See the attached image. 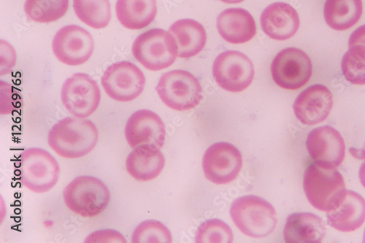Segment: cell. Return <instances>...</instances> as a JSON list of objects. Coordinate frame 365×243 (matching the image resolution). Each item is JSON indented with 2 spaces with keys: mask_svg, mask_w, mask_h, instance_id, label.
Here are the masks:
<instances>
[{
  "mask_svg": "<svg viewBox=\"0 0 365 243\" xmlns=\"http://www.w3.org/2000/svg\"><path fill=\"white\" fill-rule=\"evenodd\" d=\"M66 109L73 116L86 118L93 114L101 100L97 82L85 73H76L68 78L61 91Z\"/></svg>",
  "mask_w": 365,
  "mask_h": 243,
  "instance_id": "9c48e42d",
  "label": "cell"
},
{
  "mask_svg": "<svg viewBox=\"0 0 365 243\" xmlns=\"http://www.w3.org/2000/svg\"><path fill=\"white\" fill-rule=\"evenodd\" d=\"M326 234L324 221L312 212H296L287 218L284 237L287 243H320Z\"/></svg>",
  "mask_w": 365,
  "mask_h": 243,
  "instance_id": "ffe728a7",
  "label": "cell"
},
{
  "mask_svg": "<svg viewBox=\"0 0 365 243\" xmlns=\"http://www.w3.org/2000/svg\"><path fill=\"white\" fill-rule=\"evenodd\" d=\"M63 198L66 206L83 218L98 217L110 200V191L103 182L93 176L73 179L66 187Z\"/></svg>",
  "mask_w": 365,
  "mask_h": 243,
  "instance_id": "277c9868",
  "label": "cell"
},
{
  "mask_svg": "<svg viewBox=\"0 0 365 243\" xmlns=\"http://www.w3.org/2000/svg\"><path fill=\"white\" fill-rule=\"evenodd\" d=\"M73 9L82 22L96 29L108 26L111 19L109 0H73Z\"/></svg>",
  "mask_w": 365,
  "mask_h": 243,
  "instance_id": "d4e9b609",
  "label": "cell"
},
{
  "mask_svg": "<svg viewBox=\"0 0 365 243\" xmlns=\"http://www.w3.org/2000/svg\"><path fill=\"white\" fill-rule=\"evenodd\" d=\"M328 225L342 232L360 228L365 222V200L353 191H347L339 206L327 212Z\"/></svg>",
  "mask_w": 365,
  "mask_h": 243,
  "instance_id": "d6986e66",
  "label": "cell"
},
{
  "mask_svg": "<svg viewBox=\"0 0 365 243\" xmlns=\"http://www.w3.org/2000/svg\"><path fill=\"white\" fill-rule=\"evenodd\" d=\"M217 29L221 37L232 44L250 41L257 33V25L252 14L242 9H229L217 18Z\"/></svg>",
  "mask_w": 365,
  "mask_h": 243,
  "instance_id": "ac0fdd59",
  "label": "cell"
},
{
  "mask_svg": "<svg viewBox=\"0 0 365 243\" xmlns=\"http://www.w3.org/2000/svg\"><path fill=\"white\" fill-rule=\"evenodd\" d=\"M230 215L242 233L255 238L269 235L277 224L275 209L265 200L254 195L235 200Z\"/></svg>",
  "mask_w": 365,
  "mask_h": 243,
  "instance_id": "3957f363",
  "label": "cell"
},
{
  "mask_svg": "<svg viewBox=\"0 0 365 243\" xmlns=\"http://www.w3.org/2000/svg\"><path fill=\"white\" fill-rule=\"evenodd\" d=\"M68 6L69 0H26L24 11L29 19L48 24L63 18Z\"/></svg>",
  "mask_w": 365,
  "mask_h": 243,
  "instance_id": "484cf974",
  "label": "cell"
},
{
  "mask_svg": "<svg viewBox=\"0 0 365 243\" xmlns=\"http://www.w3.org/2000/svg\"><path fill=\"white\" fill-rule=\"evenodd\" d=\"M98 130L93 121L68 117L51 129L48 143L58 156L66 159L83 157L93 150L98 141Z\"/></svg>",
  "mask_w": 365,
  "mask_h": 243,
  "instance_id": "6da1fadb",
  "label": "cell"
},
{
  "mask_svg": "<svg viewBox=\"0 0 365 243\" xmlns=\"http://www.w3.org/2000/svg\"><path fill=\"white\" fill-rule=\"evenodd\" d=\"M233 234L230 227L219 219L208 220L198 228L195 242L197 243H231Z\"/></svg>",
  "mask_w": 365,
  "mask_h": 243,
  "instance_id": "f1b7e54d",
  "label": "cell"
},
{
  "mask_svg": "<svg viewBox=\"0 0 365 243\" xmlns=\"http://www.w3.org/2000/svg\"><path fill=\"white\" fill-rule=\"evenodd\" d=\"M242 165L240 152L235 146L225 142L211 145L202 159L205 177L219 185L231 183L237 177Z\"/></svg>",
  "mask_w": 365,
  "mask_h": 243,
  "instance_id": "4fadbf2b",
  "label": "cell"
},
{
  "mask_svg": "<svg viewBox=\"0 0 365 243\" xmlns=\"http://www.w3.org/2000/svg\"><path fill=\"white\" fill-rule=\"evenodd\" d=\"M212 76L217 83L227 92L241 93L251 85L255 68L251 59L245 54L227 51L215 59Z\"/></svg>",
  "mask_w": 365,
  "mask_h": 243,
  "instance_id": "30bf717a",
  "label": "cell"
},
{
  "mask_svg": "<svg viewBox=\"0 0 365 243\" xmlns=\"http://www.w3.org/2000/svg\"><path fill=\"white\" fill-rule=\"evenodd\" d=\"M356 45L365 46V25L357 28L349 38V47Z\"/></svg>",
  "mask_w": 365,
  "mask_h": 243,
  "instance_id": "1f68e13d",
  "label": "cell"
},
{
  "mask_svg": "<svg viewBox=\"0 0 365 243\" xmlns=\"http://www.w3.org/2000/svg\"><path fill=\"white\" fill-rule=\"evenodd\" d=\"M173 238L169 229L161 222L148 220L140 224L132 236L133 243H170Z\"/></svg>",
  "mask_w": 365,
  "mask_h": 243,
  "instance_id": "83f0119b",
  "label": "cell"
},
{
  "mask_svg": "<svg viewBox=\"0 0 365 243\" xmlns=\"http://www.w3.org/2000/svg\"><path fill=\"white\" fill-rule=\"evenodd\" d=\"M362 11V0H327L324 16L330 28L345 31L359 21Z\"/></svg>",
  "mask_w": 365,
  "mask_h": 243,
  "instance_id": "cb8c5ba5",
  "label": "cell"
},
{
  "mask_svg": "<svg viewBox=\"0 0 365 243\" xmlns=\"http://www.w3.org/2000/svg\"><path fill=\"white\" fill-rule=\"evenodd\" d=\"M165 160L160 150H151L144 148H135L128 157V172L135 180L149 181L162 172Z\"/></svg>",
  "mask_w": 365,
  "mask_h": 243,
  "instance_id": "603a6c76",
  "label": "cell"
},
{
  "mask_svg": "<svg viewBox=\"0 0 365 243\" xmlns=\"http://www.w3.org/2000/svg\"><path fill=\"white\" fill-rule=\"evenodd\" d=\"M132 52L138 62L150 71L170 67L178 56L174 37L161 29H152L140 35L133 43Z\"/></svg>",
  "mask_w": 365,
  "mask_h": 243,
  "instance_id": "5b68a950",
  "label": "cell"
},
{
  "mask_svg": "<svg viewBox=\"0 0 365 243\" xmlns=\"http://www.w3.org/2000/svg\"><path fill=\"white\" fill-rule=\"evenodd\" d=\"M102 86L106 94L118 102H131L143 92L145 78L133 63L123 61L109 66L105 71Z\"/></svg>",
  "mask_w": 365,
  "mask_h": 243,
  "instance_id": "8fae6325",
  "label": "cell"
},
{
  "mask_svg": "<svg viewBox=\"0 0 365 243\" xmlns=\"http://www.w3.org/2000/svg\"><path fill=\"white\" fill-rule=\"evenodd\" d=\"M86 243H126L125 237L113 229L96 231L89 234L84 240Z\"/></svg>",
  "mask_w": 365,
  "mask_h": 243,
  "instance_id": "f546056e",
  "label": "cell"
},
{
  "mask_svg": "<svg viewBox=\"0 0 365 243\" xmlns=\"http://www.w3.org/2000/svg\"><path fill=\"white\" fill-rule=\"evenodd\" d=\"M125 137L129 145L133 149L144 148L158 150L165 141V126L161 118L153 111L140 110L128 119Z\"/></svg>",
  "mask_w": 365,
  "mask_h": 243,
  "instance_id": "5bb4252c",
  "label": "cell"
},
{
  "mask_svg": "<svg viewBox=\"0 0 365 243\" xmlns=\"http://www.w3.org/2000/svg\"><path fill=\"white\" fill-rule=\"evenodd\" d=\"M363 242H365V229L364 232Z\"/></svg>",
  "mask_w": 365,
  "mask_h": 243,
  "instance_id": "d590c367",
  "label": "cell"
},
{
  "mask_svg": "<svg viewBox=\"0 0 365 243\" xmlns=\"http://www.w3.org/2000/svg\"><path fill=\"white\" fill-rule=\"evenodd\" d=\"M0 89H1V114L7 115L19 107V95H14V87L6 82L1 81Z\"/></svg>",
  "mask_w": 365,
  "mask_h": 243,
  "instance_id": "4dcf8cb0",
  "label": "cell"
},
{
  "mask_svg": "<svg viewBox=\"0 0 365 243\" xmlns=\"http://www.w3.org/2000/svg\"><path fill=\"white\" fill-rule=\"evenodd\" d=\"M343 74L354 85H365V46L356 45L349 48L341 61Z\"/></svg>",
  "mask_w": 365,
  "mask_h": 243,
  "instance_id": "4316f807",
  "label": "cell"
},
{
  "mask_svg": "<svg viewBox=\"0 0 365 243\" xmlns=\"http://www.w3.org/2000/svg\"><path fill=\"white\" fill-rule=\"evenodd\" d=\"M20 172L22 185L26 189L43 194L57 184L60 167L47 150L31 148L25 150L21 156Z\"/></svg>",
  "mask_w": 365,
  "mask_h": 243,
  "instance_id": "8992f818",
  "label": "cell"
},
{
  "mask_svg": "<svg viewBox=\"0 0 365 243\" xmlns=\"http://www.w3.org/2000/svg\"><path fill=\"white\" fill-rule=\"evenodd\" d=\"M313 66L309 56L296 48L281 51L271 65V73L279 86L287 90H297L311 79Z\"/></svg>",
  "mask_w": 365,
  "mask_h": 243,
  "instance_id": "ba28073f",
  "label": "cell"
},
{
  "mask_svg": "<svg viewBox=\"0 0 365 243\" xmlns=\"http://www.w3.org/2000/svg\"><path fill=\"white\" fill-rule=\"evenodd\" d=\"M221 1L227 4H238L245 1V0H221Z\"/></svg>",
  "mask_w": 365,
  "mask_h": 243,
  "instance_id": "836d02e7",
  "label": "cell"
},
{
  "mask_svg": "<svg viewBox=\"0 0 365 243\" xmlns=\"http://www.w3.org/2000/svg\"><path fill=\"white\" fill-rule=\"evenodd\" d=\"M359 177L361 184L365 188V162L360 167Z\"/></svg>",
  "mask_w": 365,
  "mask_h": 243,
  "instance_id": "d6a6232c",
  "label": "cell"
},
{
  "mask_svg": "<svg viewBox=\"0 0 365 243\" xmlns=\"http://www.w3.org/2000/svg\"><path fill=\"white\" fill-rule=\"evenodd\" d=\"M263 32L273 40L283 41L292 38L299 26L296 10L285 3H275L267 6L260 18Z\"/></svg>",
  "mask_w": 365,
  "mask_h": 243,
  "instance_id": "e0dca14e",
  "label": "cell"
},
{
  "mask_svg": "<svg viewBox=\"0 0 365 243\" xmlns=\"http://www.w3.org/2000/svg\"><path fill=\"white\" fill-rule=\"evenodd\" d=\"M333 106L330 91L324 86L315 84L301 93L294 101L293 109L302 125L312 126L323 123Z\"/></svg>",
  "mask_w": 365,
  "mask_h": 243,
  "instance_id": "2e32d148",
  "label": "cell"
},
{
  "mask_svg": "<svg viewBox=\"0 0 365 243\" xmlns=\"http://www.w3.org/2000/svg\"><path fill=\"white\" fill-rule=\"evenodd\" d=\"M303 189L312 205L327 212L337 208L347 192L344 177L337 170L317 164L309 166L304 174Z\"/></svg>",
  "mask_w": 365,
  "mask_h": 243,
  "instance_id": "7a4b0ae2",
  "label": "cell"
},
{
  "mask_svg": "<svg viewBox=\"0 0 365 243\" xmlns=\"http://www.w3.org/2000/svg\"><path fill=\"white\" fill-rule=\"evenodd\" d=\"M359 158L360 160H365V142L364 143L363 148L361 150H359Z\"/></svg>",
  "mask_w": 365,
  "mask_h": 243,
  "instance_id": "e575fe53",
  "label": "cell"
},
{
  "mask_svg": "<svg viewBox=\"0 0 365 243\" xmlns=\"http://www.w3.org/2000/svg\"><path fill=\"white\" fill-rule=\"evenodd\" d=\"M307 147L311 158L324 168L337 167L345 158L344 138L339 131L329 126L311 131L307 138Z\"/></svg>",
  "mask_w": 365,
  "mask_h": 243,
  "instance_id": "9a60e30c",
  "label": "cell"
},
{
  "mask_svg": "<svg viewBox=\"0 0 365 243\" xmlns=\"http://www.w3.org/2000/svg\"><path fill=\"white\" fill-rule=\"evenodd\" d=\"M95 43L93 36L78 25L60 29L52 41L55 56L61 63L69 66L83 65L93 55Z\"/></svg>",
  "mask_w": 365,
  "mask_h": 243,
  "instance_id": "7c38bea8",
  "label": "cell"
},
{
  "mask_svg": "<svg viewBox=\"0 0 365 243\" xmlns=\"http://www.w3.org/2000/svg\"><path fill=\"white\" fill-rule=\"evenodd\" d=\"M161 100L170 108L187 111L195 108L202 99V88L198 80L185 71L164 73L156 87Z\"/></svg>",
  "mask_w": 365,
  "mask_h": 243,
  "instance_id": "52a82bcc",
  "label": "cell"
},
{
  "mask_svg": "<svg viewBox=\"0 0 365 243\" xmlns=\"http://www.w3.org/2000/svg\"><path fill=\"white\" fill-rule=\"evenodd\" d=\"M169 32L174 37L178 56L188 58L197 55L204 48L207 35L203 26L193 19H185L173 24Z\"/></svg>",
  "mask_w": 365,
  "mask_h": 243,
  "instance_id": "44dd1931",
  "label": "cell"
},
{
  "mask_svg": "<svg viewBox=\"0 0 365 243\" xmlns=\"http://www.w3.org/2000/svg\"><path fill=\"white\" fill-rule=\"evenodd\" d=\"M116 16L121 25L131 30L145 28L158 13L156 0H117Z\"/></svg>",
  "mask_w": 365,
  "mask_h": 243,
  "instance_id": "7402d4cb",
  "label": "cell"
}]
</instances>
